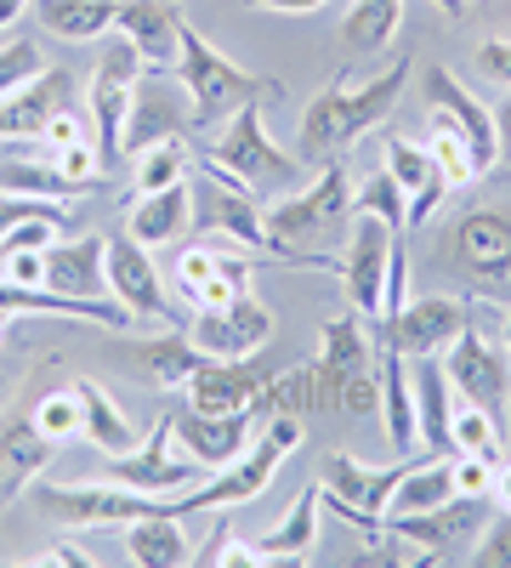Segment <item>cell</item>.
<instances>
[{
    "label": "cell",
    "mask_w": 511,
    "mask_h": 568,
    "mask_svg": "<svg viewBox=\"0 0 511 568\" xmlns=\"http://www.w3.org/2000/svg\"><path fill=\"white\" fill-rule=\"evenodd\" d=\"M267 240H273V262L278 267H313V273H336V262L324 256L318 245H330L347 233V216H352V182H347V165L330 160L318 165L313 182L302 187H285L267 211Z\"/></svg>",
    "instance_id": "obj_1"
},
{
    "label": "cell",
    "mask_w": 511,
    "mask_h": 568,
    "mask_svg": "<svg viewBox=\"0 0 511 568\" xmlns=\"http://www.w3.org/2000/svg\"><path fill=\"white\" fill-rule=\"evenodd\" d=\"M409 74H415V58L403 52V58H392L387 74L364 80V85H324L318 98L302 109V125H296L302 131V154H352L369 131L387 125V114L398 109Z\"/></svg>",
    "instance_id": "obj_2"
},
{
    "label": "cell",
    "mask_w": 511,
    "mask_h": 568,
    "mask_svg": "<svg viewBox=\"0 0 511 568\" xmlns=\"http://www.w3.org/2000/svg\"><path fill=\"white\" fill-rule=\"evenodd\" d=\"M176 80L182 91H188V103H194V125H216V120H234L245 103H267L278 98V85L239 69L227 52H216V45L194 29V23H182V58H176Z\"/></svg>",
    "instance_id": "obj_3"
},
{
    "label": "cell",
    "mask_w": 511,
    "mask_h": 568,
    "mask_svg": "<svg viewBox=\"0 0 511 568\" xmlns=\"http://www.w3.org/2000/svg\"><path fill=\"white\" fill-rule=\"evenodd\" d=\"M302 444V415H267V426L256 433V444L234 460V466H222L211 489H182L171 495V511L176 517H194V511H234L245 500H262L267 484H273V471L290 460V449Z\"/></svg>",
    "instance_id": "obj_4"
},
{
    "label": "cell",
    "mask_w": 511,
    "mask_h": 568,
    "mask_svg": "<svg viewBox=\"0 0 511 568\" xmlns=\"http://www.w3.org/2000/svg\"><path fill=\"white\" fill-rule=\"evenodd\" d=\"M205 165H211L216 176H227V182L251 187L256 200L267 194V187H290V182L302 176V165L267 136L262 103H245L234 120H227V131L205 149Z\"/></svg>",
    "instance_id": "obj_5"
},
{
    "label": "cell",
    "mask_w": 511,
    "mask_h": 568,
    "mask_svg": "<svg viewBox=\"0 0 511 568\" xmlns=\"http://www.w3.org/2000/svg\"><path fill=\"white\" fill-rule=\"evenodd\" d=\"M454 273L489 302H511V205H472L449 233Z\"/></svg>",
    "instance_id": "obj_6"
},
{
    "label": "cell",
    "mask_w": 511,
    "mask_h": 568,
    "mask_svg": "<svg viewBox=\"0 0 511 568\" xmlns=\"http://www.w3.org/2000/svg\"><path fill=\"white\" fill-rule=\"evenodd\" d=\"M34 506L69 529H103V524H136L149 511H171V495H143L125 484H29Z\"/></svg>",
    "instance_id": "obj_7"
},
{
    "label": "cell",
    "mask_w": 511,
    "mask_h": 568,
    "mask_svg": "<svg viewBox=\"0 0 511 568\" xmlns=\"http://www.w3.org/2000/svg\"><path fill=\"white\" fill-rule=\"evenodd\" d=\"M483 524H489L483 495H454V500H443L432 511H392L387 535L398 546H409L421 562H454V557H472Z\"/></svg>",
    "instance_id": "obj_8"
},
{
    "label": "cell",
    "mask_w": 511,
    "mask_h": 568,
    "mask_svg": "<svg viewBox=\"0 0 511 568\" xmlns=\"http://www.w3.org/2000/svg\"><path fill=\"white\" fill-rule=\"evenodd\" d=\"M415 460H421V455H409L398 466H364L358 455H330V460H324V478H318L324 506H336L347 524L364 529V535H387L392 489H398V478H403Z\"/></svg>",
    "instance_id": "obj_9"
},
{
    "label": "cell",
    "mask_w": 511,
    "mask_h": 568,
    "mask_svg": "<svg viewBox=\"0 0 511 568\" xmlns=\"http://www.w3.org/2000/svg\"><path fill=\"white\" fill-rule=\"evenodd\" d=\"M398 240H403V227L381 222L376 211H352L347 256L336 262V278L347 284V302H352V313H364V318H381V302H387V273H392Z\"/></svg>",
    "instance_id": "obj_10"
},
{
    "label": "cell",
    "mask_w": 511,
    "mask_h": 568,
    "mask_svg": "<svg viewBox=\"0 0 511 568\" xmlns=\"http://www.w3.org/2000/svg\"><path fill=\"white\" fill-rule=\"evenodd\" d=\"M109 478L125 484V489H143V495H182V489H194L200 478H211V471L194 460V455H182L176 444V426H171V409L154 420V433L125 449V455H109Z\"/></svg>",
    "instance_id": "obj_11"
},
{
    "label": "cell",
    "mask_w": 511,
    "mask_h": 568,
    "mask_svg": "<svg viewBox=\"0 0 511 568\" xmlns=\"http://www.w3.org/2000/svg\"><path fill=\"white\" fill-rule=\"evenodd\" d=\"M443 369H449V387L460 393V404H478L494 420H505V404H511V353L489 336V329H478V324L460 329L454 347L443 353Z\"/></svg>",
    "instance_id": "obj_12"
},
{
    "label": "cell",
    "mask_w": 511,
    "mask_h": 568,
    "mask_svg": "<svg viewBox=\"0 0 511 568\" xmlns=\"http://www.w3.org/2000/svg\"><path fill=\"white\" fill-rule=\"evenodd\" d=\"M467 324H472V307L460 296H421L381 318V342L398 347L403 358H443Z\"/></svg>",
    "instance_id": "obj_13"
},
{
    "label": "cell",
    "mask_w": 511,
    "mask_h": 568,
    "mask_svg": "<svg viewBox=\"0 0 511 568\" xmlns=\"http://www.w3.org/2000/svg\"><path fill=\"white\" fill-rule=\"evenodd\" d=\"M188 336L205 358H262V347L273 342V307L256 291H245L227 307H205L188 324Z\"/></svg>",
    "instance_id": "obj_14"
},
{
    "label": "cell",
    "mask_w": 511,
    "mask_h": 568,
    "mask_svg": "<svg viewBox=\"0 0 511 568\" xmlns=\"http://www.w3.org/2000/svg\"><path fill=\"white\" fill-rule=\"evenodd\" d=\"M143 80V58L136 45L120 40L98 58L91 69V131H98V149H103V165L120 160V136H125V114H131V91Z\"/></svg>",
    "instance_id": "obj_15"
},
{
    "label": "cell",
    "mask_w": 511,
    "mask_h": 568,
    "mask_svg": "<svg viewBox=\"0 0 511 568\" xmlns=\"http://www.w3.org/2000/svg\"><path fill=\"white\" fill-rule=\"evenodd\" d=\"M194 222L205 233H227V240L251 245L256 256L273 262V240H267V216H262V200L251 194V187L227 182L216 171H205V182L194 187Z\"/></svg>",
    "instance_id": "obj_16"
},
{
    "label": "cell",
    "mask_w": 511,
    "mask_h": 568,
    "mask_svg": "<svg viewBox=\"0 0 511 568\" xmlns=\"http://www.w3.org/2000/svg\"><path fill=\"white\" fill-rule=\"evenodd\" d=\"M421 91H427V109H432V114H443L460 136L472 142L478 176H483V171H494V165H500V125H494V109H483V98H472V91L460 85V74H454V69H443V63H432V69H427Z\"/></svg>",
    "instance_id": "obj_17"
},
{
    "label": "cell",
    "mask_w": 511,
    "mask_h": 568,
    "mask_svg": "<svg viewBox=\"0 0 511 568\" xmlns=\"http://www.w3.org/2000/svg\"><path fill=\"white\" fill-rule=\"evenodd\" d=\"M251 273L256 262H245L239 251H222V245H188L176 256V296L188 307H227L234 296L251 291Z\"/></svg>",
    "instance_id": "obj_18"
},
{
    "label": "cell",
    "mask_w": 511,
    "mask_h": 568,
    "mask_svg": "<svg viewBox=\"0 0 511 568\" xmlns=\"http://www.w3.org/2000/svg\"><path fill=\"white\" fill-rule=\"evenodd\" d=\"M188 125H194V103H188V91H182V80H176V85H165V80H136L120 154L136 160L143 149H154V142H176Z\"/></svg>",
    "instance_id": "obj_19"
},
{
    "label": "cell",
    "mask_w": 511,
    "mask_h": 568,
    "mask_svg": "<svg viewBox=\"0 0 511 568\" xmlns=\"http://www.w3.org/2000/svg\"><path fill=\"white\" fill-rule=\"evenodd\" d=\"M109 296L125 302L136 318H154V324H171V296H165V278H160V262L149 245H136L131 233L109 240Z\"/></svg>",
    "instance_id": "obj_20"
},
{
    "label": "cell",
    "mask_w": 511,
    "mask_h": 568,
    "mask_svg": "<svg viewBox=\"0 0 511 568\" xmlns=\"http://www.w3.org/2000/svg\"><path fill=\"white\" fill-rule=\"evenodd\" d=\"M171 426H176V444L182 455H194L205 471H222L234 466L245 449H251V433H256V409H239V415H205V409H171Z\"/></svg>",
    "instance_id": "obj_21"
},
{
    "label": "cell",
    "mask_w": 511,
    "mask_h": 568,
    "mask_svg": "<svg viewBox=\"0 0 511 568\" xmlns=\"http://www.w3.org/2000/svg\"><path fill=\"white\" fill-rule=\"evenodd\" d=\"M114 23H120V40L136 45L143 69H154V74L176 69V58H182V23H188L176 0H120Z\"/></svg>",
    "instance_id": "obj_22"
},
{
    "label": "cell",
    "mask_w": 511,
    "mask_h": 568,
    "mask_svg": "<svg viewBox=\"0 0 511 568\" xmlns=\"http://www.w3.org/2000/svg\"><path fill=\"white\" fill-rule=\"evenodd\" d=\"M262 387L267 375L256 358H205L188 375V404L205 415H239V409H256Z\"/></svg>",
    "instance_id": "obj_23"
},
{
    "label": "cell",
    "mask_w": 511,
    "mask_h": 568,
    "mask_svg": "<svg viewBox=\"0 0 511 568\" xmlns=\"http://www.w3.org/2000/svg\"><path fill=\"white\" fill-rule=\"evenodd\" d=\"M387 171H392V182L403 187V200H409V211H403V233L427 227L432 211L449 200V176L432 165V154L421 149V142H409V136H387Z\"/></svg>",
    "instance_id": "obj_24"
},
{
    "label": "cell",
    "mask_w": 511,
    "mask_h": 568,
    "mask_svg": "<svg viewBox=\"0 0 511 568\" xmlns=\"http://www.w3.org/2000/svg\"><path fill=\"white\" fill-rule=\"evenodd\" d=\"M74 109V74L69 69H40L23 91L0 98V142H23V136H40L45 120Z\"/></svg>",
    "instance_id": "obj_25"
},
{
    "label": "cell",
    "mask_w": 511,
    "mask_h": 568,
    "mask_svg": "<svg viewBox=\"0 0 511 568\" xmlns=\"http://www.w3.org/2000/svg\"><path fill=\"white\" fill-rule=\"evenodd\" d=\"M40 284L58 291V296H85V302L109 296V240H98V233L58 240L52 251H45V278Z\"/></svg>",
    "instance_id": "obj_26"
},
{
    "label": "cell",
    "mask_w": 511,
    "mask_h": 568,
    "mask_svg": "<svg viewBox=\"0 0 511 568\" xmlns=\"http://www.w3.org/2000/svg\"><path fill=\"white\" fill-rule=\"evenodd\" d=\"M188 227H194V187L188 182H171V187H160V194H136L131 200L125 233H131L136 245H149V251L176 245Z\"/></svg>",
    "instance_id": "obj_27"
},
{
    "label": "cell",
    "mask_w": 511,
    "mask_h": 568,
    "mask_svg": "<svg viewBox=\"0 0 511 568\" xmlns=\"http://www.w3.org/2000/svg\"><path fill=\"white\" fill-rule=\"evenodd\" d=\"M318 369H324V387H330V409L341 398L347 382L376 369V347L364 336V313H347V318H330L318 336Z\"/></svg>",
    "instance_id": "obj_28"
},
{
    "label": "cell",
    "mask_w": 511,
    "mask_h": 568,
    "mask_svg": "<svg viewBox=\"0 0 511 568\" xmlns=\"http://www.w3.org/2000/svg\"><path fill=\"white\" fill-rule=\"evenodd\" d=\"M52 438H40V426L23 415V420H7L0 426V511H7L18 495H29V484L40 478V466L52 460Z\"/></svg>",
    "instance_id": "obj_29"
},
{
    "label": "cell",
    "mask_w": 511,
    "mask_h": 568,
    "mask_svg": "<svg viewBox=\"0 0 511 568\" xmlns=\"http://www.w3.org/2000/svg\"><path fill=\"white\" fill-rule=\"evenodd\" d=\"M415 426H421V444L427 455H449L454 438H449V420H454V387H449V369L443 358H415Z\"/></svg>",
    "instance_id": "obj_30"
},
{
    "label": "cell",
    "mask_w": 511,
    "mask_h": 568,
    "mask_svg": "<svg viewBox=\"0 0 511 568\" xmlns=\"http://www.w3.org/2000/svg\"><path fill=\"white\" fill-rule=\"evenodd\" d=\"M125 557L143 568H182V562H194V546L182 535L176 511H149L136 524H125Z\"/></svg>",
    "instance_id": "obj_31"
},
{
    "label": "cell",
    "mask_w": 511,
    "mask_h": 568,
    "mask_svg": "<svg viewBox=\"0 0 511 568\" xmlns=\"http://www.w3.org/2000/svg\"><path fill=\"white\" fill-rule=\"evenodd\" d=\"M381 364V420H387V438L398 455H409L415 444H421V426H415V382H409V369H403V353L381 342L376 353Z\"/></svg>",
    "instance_id": "obj_32"
},
{
    "label": "cell",
    "mask_w": 511,
    "mask_h": 568,
    "mask_svg": "<svg viewBox=\"0 0 511 568\" xmlns=\"http://www.w3.org/2000/svg\"><path fill=\"white\" fill-rule=\"evenodd\" d=\"M200 364H205V353L194 347L188 329H165V336L131 347V369L143 375V382H154V387H188V375Z\"/></svg>",
    "instance_id": "obj_33"
},
{
    "label": "cell",
    "mask_w": 511,
    "mask_h": 568,
    "mask_svg": "<svg viewBox=\"0 0 511 568\" xmlns=\"http://www.w3.org/2000/svg\"><path fill=\"white\" fill-rule=\"evenodd\" d=\"M318 409H330V387H324V369H318V358L313 364H296V369H285V375H267V387H262V398H256V420H267V415H318Z\"/></svg>",
    "instance_id": "obj_34"
},
{
    "label": "cell",
    "mask_w": 511,
    "mask_h": 568,
    "mask_svg": "<svg viewBox=\"0 0 511 568\" xmlns=\"http://www.w3.org/2000/svg\"><path fill=\"white\" fill-rule=\"evenodd\" d=\"M318 511H324V489L313 484V489H302V500L278 517L273 529H262L251 546H256V557L262 562H290V557H307L313 551V540H318Z\"/></svg>",
    "instance_id": "obj_35"
},
{
    "label": "cell",
    "mask_w": 511,
    "mask_h": 568,
    "mask_svg": "<svg viewBox=\"0 0 511 568\" xmlns=\"http://www.w3.org/2000/svg\"><path fill=\"white\" fill-rule=\"evenodd\" d=\"M74 393H80V415H85V444H98L103 455H125V449L143 444L136 426H131V415L91 382V375H74Z\"/></svg>",
    "instance_id": "obj_36"
},
{
    "label": "cell",
    "mask_w": 511,
    "mask_h": 568,
    "mask_svg": "<svg viewBox=\"0 0 511 568\" xmlns=\"http://www.w3.org/2000/svg\"><path fill=\"white\" fill-rule=\"evenodd\" d=\"M114 12H120V0H34L40 29L69 40V45H85V40L109 34L114 29Z\"/></svg>",
    "instance_id": "obj_37"
},
{
    "label": "cell",
    "mask_w": 511,
    "mask_h": 568,
    "mask_svg": "<svg viewBox=\"0 0 511 568\" xmlns=\"http://www.w3.org/2000/svg\"><path fill=\"white\" fill-rule=\"evenodd\" d=\"M460 489H454V466H449V455H421L403 478H398V489H392V511H432V506H443V500H454Z\"/></svg>",
    "instance_id": "obj_38"
},
{
    "label": "cell",
    "mask_w": 511,
    "mask_h": 568,
    "mask_svg": "<svg viewBox=\"0 0 511 568\" xmlns=\"http://www.w3.org/2000/svg\"><path fill=\"white\" fill-rule=\"evenodd\" d=\"M398 29H403V0H352V12L341 23L347 52H381V45H392Z\"/></svg>",
    "instance_id": "obj_39"
},
{
    "label": "cell",
    "mask_w": 511,
    "mask_h": 568,
    "mask_svg": "<svg viewBox=\"0 0 511 568\" xmlns=\"http://www.w3.org/2000/svg\"><path fill=\"white\" fill-rule=\"evenodd\" d=\"M0 194H29V200H74L85 194V182L63 176L52 160H0Z\"/></svg>",
    "instance_id": "obj_40"
},
{
    "label": "cell",
    "mask_w": 511,
    "mask_h": 568,
    "mask_svg": "<svg viewBox=\"0 0 511 568\" xmlns=\"http://www.w3.org/2000/svg\"><path fill=\"white\" fill-rule=\"evenodd\" d=\"M449 438H454V449H460V455L500 460V449H505V420H494V415H489V409H478V404H460V409H454V420H449Z\"/></svg>",
    "instance_id": "obj_41"
},
{
    "label": "cell",
    "mask_w": 511,
    "mask_h": 568,
    "mask_svg": "<svg viewBox=\"0 0 511 568\" xmlns=\"http://www.w3.org/2000/svg\"><path fill=\"white\" fill-rule=\"evenodd\" d=\"M427 154H432V165L449 176V187H467L472 176H478V160H472V142L460 136L443 114H432V136H427Z\"/></svg>",
    "instance_id": "obj_42"
},
{
    "label": "cell",
    "mask_w": 511,
    "mask_h": 568,
    "mask_svg": "<svg viewBox=\"0 0 511 568\" xmlns=\"http://www.w3.org/2000/svg\"><path fill=\"white\" fill-rule=\"evenodd\" d=\"M29 420L40 426V438H52L58 449L74 444V438H85V415H80V393H74V387L45 393V398L29 409Z\"/></svg>",
    "instance_id": "obj_43"
},
{
    "label": "cell",
    "mask_w": 511,
    "mask_h": 568,
    "mask_svg": "<svg viewBox=\"0 0 511 568\" xmlns=\"http://www.w3.org/2000/svg\"><path fill=\"white\" fill-rule=\"evenodd\" d=\"M182 171H188V154H182V136L176 142H154V149L136 154V194H160V187L182 182Z\"/></svg>",
    "instance_id": "obj_44"
},
{
    "label": "cell",
    "mask_w": 511,
    "mask_h": 568,
    "mask_svg": "<svg viewBox=\"0 0 511 568\" xmlns=\"http://www.w3.org/2000/svg\"><path fill=\"white\" fill-rule=\"evenodd\" d=\"M40 69H45V58H40V45H34L29 34H18V40H0V98H12V91H23Z\"/></svg>",
    "instance_id": "obj_45"
},
{
    "label": "cell",
    "mask_w": 511,
    "mask_h": 568,
    "mask_svg": "<svg viewBox=\"0 0 511 568\" xmlns=\"http://www.w3.org/2000/svg\"><path fill=\"white\" fill-rule=\"evenodd\" d=\"M352 211H376L381 222H392V227H403V211H409V200H403V187L392 182V171H381V176H369L358 194H352Z\"/></svg>",
    "instance_id": "obj_46"
},
{
    "label": "cell",
    "mask_w": 511,
    "mask_h": 568,
    "mask_svg": "<svg viewBox=\"0 0 511 568\" xmlns=\"http://www.w3.org/2000/svg\"><path fill=\"white\" fill-rule=\"evenodd\" d=\"M472 557H478L483 568H511V511L489 517L483 535H478V546H472Z\"/></svg>",
    "instance_id": "obj_47"
},
{
    "label": "cell",
    "mask_w": 511,
    "mask_h": 568,
    "mask_svg": "<svg viewBox=\"0 0 511 568\" xmlns=\"http://www.w3.org/2000/svg\"><path fill=\"white\" fill-rule=\"evenodd\" d=\"M449 466H454V489L460 495H489L494 489V466L500 460H483V455H449Z\"/></svg>",
    "instance_id": "obj_48"
},
{
    "label": "cell",
    "mask_w": 511,
    "mask_h": 568,
    "mask_svg": "<svg viewBox=\"0 0 511 568\" xmlns=\"http://www.w3.org/2000/svg\"><path fill=\"white\" fill-rule=\"evenodd\" d=\"M478 69H483L494 85H511V40H505V34H489V40L478 45Z\"/></svg>",
    "instance_id": "obj_49"
},
{
    "label": "cell",
    "mask_w": 511,
    "mask_h": 568,
    "mask_svg": "<svg viewBox=\"0 0 511 568\" xmlns=\"http://www.w3.org/2000/svg\"><path fill=\"white\" fill-rule=\"evenodd\" d=\"M45 149H69V142H80V136H91L80 120H74V109H63V114H52V120H45Z\"/></svg>",
    "instance_id": "obj_50"
},
{
    "label": "cell",
    "mask_w": 511,
    "mask_h": 568,
    "mask_svg": "<svg viewBox=\"0 0 511 568\" xmlns=\"http://www.w3.org/2000/svg\"><path fill=\"white\" fill-rule=\"evenodd\" d=\"M251 12H318L324 0H245Z\"/></svg>",
    "instance_id": "obj_51"
},
{
    "label": "cell",
    "mask_w": 511,
    "mask_h": 568,
    "mask_svg": "<svg viewBox=\"0 0 511 568\" xmlns=\"http://www.w3.org/2000/svg\"><path fill=\"white\" fill-rule=\"evenodd\" d=\"M40 562H74V568H91V562H98V557H91L85 546H58V551H45Z\"/></svg>",
    "instance_id": "obj_52"
},
{
    "label": "cell",
    "mask_w": 511,
    "mask_h": 568,
    "mask_svg": "<svg viewBox=\"0 0 511 568\" xmlns=\"http://www.w3.org/2000/svg\"><path fill=\"white\" fill-rule=\"evenodd\" d=\"M489 495H494V506H500V511H511V460H500V466H494V489H489Z\"/></svg>",
    "instance_id": "obj_53"
},
{
    "label": "cell",
    "mask_w": 511,
    "mask_h": 568,
    "mask_svg": "<svg viewBox=\"0 0 511 568\" xmlns=\"http://www.w3.org/2000/svg\"><path fill=\"white\" fill-rule=\"evenodd\" d=\"M29 12V0H0V40H7L12 34V23Z\"/></svg>",
    "instance_id": "obj_54"
},
{
    "label": "cell",
    "mask_w": 511,
    "mask_h": 568,
    "mask_svg": "<svg viewBox=\"0 0 511 568\" xmlns=\"http://www.w3.org/2000/svg\"><path fill=\"white\" fill-rule=\"evenodd\" d=\"M494 125H500V154L511 160V98H505V103L494 109Z\"/></svg>",
    "instance_id": "obj_55"
},
{
    "label": "cell",
    "mask_w": 511,
    "mask_h": 568,
    "mask_svg": "<svg viewBox=\"0 0 511 568\" xmlns=\"http://www.w3.org/2000/svg\"><path fill=\"white\" fill-rule=\"evenodd\" d=\"M500 347L511 353V302H505V313H500Z\"/></svg>",
    "instance_id": "obj_56"
},
{
    "label": "cell",
    "mask_w": 511,
    "mask_h": 568,
    "mask_svg": "<svg viewBox=\"0 0 511 568\" xmlns=\"http://www.w3.org/2000/svg\"><path fill=\"white\" fill-rule=\"evenodd\" d=\"M432 7H443L449 18H460V12H467V0H432Z\"/></svg>",
    "instance_id": "obj_57"
},
{
    "label": "cell",
    "mask_w": 511,
    "mask_h": 568,
    "mask_svg": "<svg viewBox=\"0 0 511 568\" xmlns=\"http://www.w3.org/2000/svg\"><path fill=\"white\" fill-rule=\"evenodd\" d=\"M7 324H12V318H7V313H0V342H7Z\"/></svg>",
    "instance_id": "obj_58"
}]
</instances>
